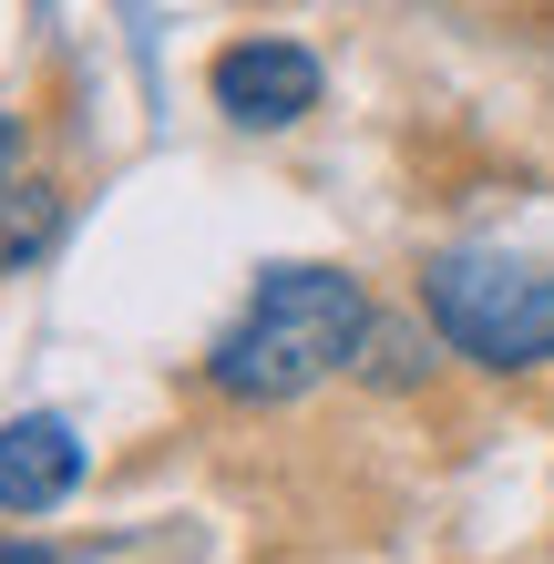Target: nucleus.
I'll list each match as a JSON object with an SVG mask.
<instances>
[{
	"label": "nucleus",
	"mask_w": 554,
	"mask_h": 564,
	"mask_svg": "<svg viewBox=\"0 0 554 564\" xmlns=\"http://www.w3.org/2000/svg\"><path fill=\"white\" fill-rule=\"evenodd\" d=\"M370 349V288L349 268H268L247 288V308L226 318V339L206 349V390L247 411L308 401L318 380H339Z\"/></svg>",
	"instance_id": "1"
},
{
	"label": "nucleus",
	"mask_w": 554,
	"mask_h": 564,
	"mask_svg": "<svg viewBox=\"0 0 554 564\" xmlns=\"http://www.w3.org/2000/svg\"><path fill=\"white\" fill-rule=\"evenodd\" d=\"M421 308H432L442 349H463L472 370H544L554 359V278L534 257L452 247L421 268Z\"/></svg>",
	"instance_id": "2"
},
{
	"label": "nucleus",
	"mask_w": 554,
	"mask_h": 564,
	"mask_svg": "<svg viewBox=\"0 0 554 564\" xmlns=\"http://www.w3.org/2000/svg\"><path fill=\"white\" fill-rule=\"evenodd\" d=\"M206 93H216L226 123H247V134H287V123L318 113V52L268 42V31H257V42H226L216 73H206Z\"/></svg>",
	"instance_id": "3"
},
{
	"label": "nucleus",
	"mask_w": 554,
	"mask_h": 564,
	"mask_svg": "<svg viewBox=\"0 0 554 564\" xmlns=\"http://www.w3.org/2000/svg\"><path fill=\"white\" fill-rule=\"evenodd\" d=\"M83 492V431L62 411L0 421V513H62Z\"/></svg>",
	"instance_id": "4"
},
{
	"label": "nucleus",
	"mask_w": 554,
	"mask_h": 564,
	"mask_svg": "<svg viewBox=\"0 0 554 564\" xmlns=\"http://www.w3.org/2000/svg\"><path fill=\"white\" fill-rule=\"evenodd\" d=\"M52 247H62V185H42V175H11V185H0V278L42 268Z\"/></svg>",
	"instance_id": "5"
},
{
	"label": "nucleus",
	"mask_w": 554,
	"mask_h": 564,
	"mask_svg": "<svg viewBox=\"0 0 554 564\" xmlns=\"http://www.w3.org/2000/svg\"><path fill=\"white\" fill-rule=\"evenodd\" d=\"M21 144H31V123H21L11 104H0V185H11V175H21Z\"/></svg>",
	"instance_id": "6"
},
{
	"label": "nucleus",
	"mask_w": 554,
	"mask_h": 564,
	"mask_svg": "<svg viewBox=\"0 0 554 564\" xmlns=\"http://www.w3.org/2000/svg\"><path fill=\"white\" fill-rule=\"evenodd\" d=\"M0 564H42V554H31V544H0Z\"/></svg>",
	"instance_id": "7"
}]
</instances>
